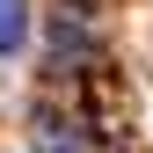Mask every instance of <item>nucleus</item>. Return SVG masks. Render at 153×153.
<instances>
[{
    "mask_svg": "<svg viewBox=\"0 0 153 153\" xmlns=\"http://www.w3.org/2000/svg\"><path fill=\"white\" fill-rule=\"evenodd\" d=\"M36 153H80V131L44 109V117H36Z\"/></svg>",
    "mask_w": 153,
    "mask_h": 153,
    "instance_id": "obj_1",
    "label": "nucleus"
},
{
    "mask_svg": "<svg viewBox=\"0 0 153 153\" xmlns=\"http://www.w3.org/2000/svg\"><path fill=\"white\" fill-rule=\"evenodd\" d=\"M22 36H29V0H0V59L22 51Z\"/></svg>",
    "mask_w": 153,
    "mask_h": 153,
    "instance_id": "obj_2",
    "label": "nucleus"
},
{
    "mask_svg": "<svg viewBox=\"0 0 153 153\" xmlns=\"http://www.w3.org/2000/svg\"><path fill=\"white\" fill-rule=\"evenodd\" d=\"M51 51H59V59H95V36H88L80 22L59 15V22H51Z\"/></svg>",
    "mask_w": 153,
    "mask_h": 153,
    "instance_id": "obj_3",
    "label": "nucleus"
}]
</instances>
